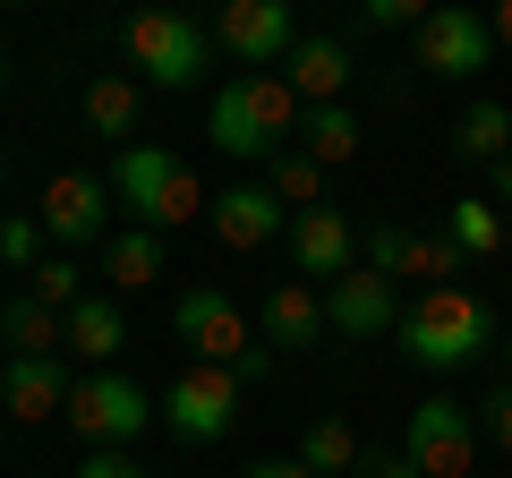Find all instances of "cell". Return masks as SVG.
Instances as JSON below:
<instances>
[{"mask_svg": "<svg viewBox=\"0 0 512 478\" xmlns=\"http://www.w3.org/2000/svg\"><path fill=\"white\" fill-rule=\"evenodd\" d=\"M393 342H402L410 368L453 376V368H470V359H487V342H504V333H495V308H487L478 291H461V282H436L419 308H402Z\"/></svg>", "mask_w": 512, "mask_h": 478, "instance_id": "obj_1", "label": "cell"}, {"mask_svg": "<svg viewBox=\"0 0 512 478\" xmlns=\"http://www.w3.org/2000/svg\"><path fill=\"white\" fill-rule=\"evenodd\" d=\"M299 94H291V77H274V69H248V77H231V86L205 103V137H214L222 154H239V163H274L282 146L299 137Z\"/></svg>", "mask_w": 512, "mask_h": 478, "instance_id": "obj_2", "label": "cell"}, {"mask_svg": "<svg viewBox=\"0 0 512 478\" xmlns=\"http://www.w3.org/2000/svg\"><path fill=\"white\" fill-rule=\"evenodd\" d=\"M111 197L146 222V231L205 222V205H214V197H205V180H197L171 146H120V163H111Z\"/></svg>", "mask_w": 512, "mask_h": 478, "instance_id": "obj_3", "label": "cell"}, {"mask_svg": "<svg viewBox=\"0 0 512 478\" xmlns=\"http://www.w3.org/2000/svg\"><path fill=\"white\" fill-rule=\"evenodd\" d=\"M128 60H137L163 94H180V86H197L205 60H214V26L188 18V9H137V18H128Z\"/></svg>", "mask_w": 512, "mask_h": 478, "instance_id": "obj_4", "label": "cell"}, {"mask_svg": "<svg viewBox=\"0 0 512 478\" xmlns=\"http://www.w3.org/2000/svg\"><path fill=\"white\" fill-rule=\"evenodd\" d=\"M60 419L77 427V444H137L154 419H163V402H154L137 376L94 368V376H77V385H69V410H60Z\"/></svg>", "mask_w": 512, "mask_h": 478, "instance_id": "obj_5", "label": "cell"}, {"mask_svg": "<svg viewBox=\"0 0 512 478\" xmlns=\"http://www.w3.org/2000/svg\"><path fill=\"white\" fill-rule=\"evenodd\" d=\"M239 393H248V385H239L231 368L197 359V368H180V376L163 385V427H171L180 444H222V436L239 427Z\"/></svg>", "mask_w": 512, "mask_h": 478, "instance_id": "obj_6", "label": "cell"}, {"mask_svg": "<svg viewBox=\"0 0 512 478\" xmlns=\"http://www.w3.org/2000/svg\"><path fill=\"white\" fill-rule=\"evenodd\" d=\"M410 52H419V69L427 77H478L495 60V18H478L470 0H436L419 26H410Z\"/></svg>", "mask_w": 512, "mask_h": 478, "instance_id": "obj_7", "label": "cell"}, {"mask_svg": "<svg viewBox=\"0 0 512 478\" xmlns=\"http://www.w3.org/2000/svg\"><path fill=\"white\" fill-rule=\"evenodd\" d=\"M402 453L419 461V478H470L478 461V410L453 402V393H427L402 427Z\"/></svg>", "mask_w": 512, "mask_h": 478, "instance_id": "obj_8", "label": "cell"}, {"mask_svg": "<svg viewBox=\"0 0 512 478\" xmlns=\"http://www.w3.org/2000/svg\"><path fill=\"white\" fill-rule=\"evenodd\" d=\"M359 265H376V274H393V282H402V274H419L427 291H436V282H453V274H461L470 257L453 248V231H410V222H367V257H359Z\"/></svg>", "mask_w": 512, "mask_h": 478, "instance_id": "obj_9", "label": "cell"}, {"mask_svg": "<svg viewBox=\"0 0 512 478\" xmlns=\"http://www.w3.org/2000/svg\"><path fill=\"white\" fill-rule=\"evenodd\" d=\"M171 333H180L197 359H214V368H239V350H256L265 333L248 325V308L222 291H180V308H171Z\"/></svg>", "mask_w": 512, "mask_h": 478, "instance_id": "obj_10", "label": "cell"}, {"mask_svg": "<svg viewBox=\"0 0 512 478\" xmlns=\"http://www.w3.org/2000/svg\"><path fill=\"white\" fill-rule=\"evenodd\" d=\"M35 222L52 231V248H94V239L111 231V180H94V171H60V180H43Z\"/></svg>", "mask_w": 512, "mask_h": 478, "instance_id": "obj_11", "label": "cell"}, {"mask_svg": "<svg viewBox=\"0 0 512 478\" xmlns=\"http://www.w3.org/2000/svg\"><path fill=\"white\" fill-rule=\"evenodd\" d=\"M325 325L342 333V342H384V333L402 325V291H393V274L350 265L342 282H325Z\"/></svg>", "mask_w": 512, "mask_h": 478, "instance_id": "obj_12", "label": "cell"}, {"mask_svg": "<svg viewBox=\"0 0 512 478\" xmlns=\"http://www.w3.org/2000/svg\"><path fill=\"white\" fill-rule=\"evenodd\" d=\"M214 43L239 60V69H274V60H291V0H222L214 18Z\"/></svg>", "mask_w": 512, "mask_h": 478, "instance_id": "obj_13", "label": "cell"}, {"mask_svg": "<svg viewBox=\"0 0 512 478\" xmlns=\"http://www.w3.org/2000/svg\"><path fill=\"white\" fill-rule=\"evenodd\" d=\"M205 231H214L222 248H239V257H248V248H274V239L291 231V205H282L265 180H231L214 205H205Z\"/></svg>", "mask_w": 512, "mask_h": 478, "instance_id": "obj_14", "label": "cell"}, {"mask_svg": "<svg viewBox=\"0 0 512 478\" xmlns=\"http://www.w3.org/2000/svg\"><path fill=\"white\" fill-rule=\"evenodd\" d=\"M291 265L308 282H342L359 265V231H350L342 205H299L291 214Z\"/></svg>", "mask_w": 512, "mask_h": 478, "instance_id": "obj_15", "label": "cell"}, {"mask_svg": "<svg viewBox=\"0 0 512 478\" xmlns=\"http://www.w3.org/2000/svg\"><path fill=\"white\" fill-rule=\"evenodd\" d=\"M0 410L18 427H43L69 410V368H60V350H43V359H9V385H0Z\"/></svg>", "mask_w": 512, "mask_h": 478, "instance_id": "obj_16", "label": "cell"}, {"mask_svg": "<svg viewBox=\"0 0 512 478\" xmlns=\"http://www.w3.org/2000/svg\"><path fill=\"white\" fill-rule=\"evenodd\" d=\"M256 333H265L274 350H316L333 333L325 325V291H308V282H274L265 308H256Z\"/></svg>", "mask_w": 512, "mask_h": 478, "instance_id": "obj_17", "label": "cell"}, {"mask_svg": "<svg viewBox=\"0 0 512 478\" xmlns=\"http://www.w3.org/2000/svg\"><path fill=\"white\" fill-rule=\"evenodd\" d=\"M282 69H291V94H299V103H342L350 77H359V60H350V43H333V35H299Z\"/></svg>", "mask_w": 512, "mask_h": 478, "instance_id": "obj_18", "label": "cell"}, {"mask_svg": "<svg viewBox=\"0 0 512 478\" xmlns=\"http://www.w3.org/2000/svg\"><path fill=\"white\" fill-rule=\"evenodd\" d=\"M0 342L18 350V359H43V350L69 342V308H52V299H35V291H9V308H0Z\"/></svg>", "mask_w": 512, "mask_h": 478, "instance_id": "obj_19", "label": "cell"}, {"mask_svg": "<svg viewBox=\"0 0 512 478\" xmlns=\"http://www.w3.org/2000/svg\"><path fill=\"white\" fill-rule=\"evenodd\" d=\"M137 120H146V86H137V77H94L86 86V137L137 146Z\"/></svg>", "mask_w": 512, "mask_h": 478, "instance_id": "obj_20", "label": "cell"}, {"mask_svg": "<svg viewBox=\"0 0 512 478\" xmlns=\"http://www.w3.org/2000/svg\"><path fill=\"white\" fill-rule=\"evenodd\" d=\"M69 350H77V359H94V368H103V359H120V350H128L120 299H103V291L77 299V308H69Z\"/></svg>", "mask_w": 512, "mask_h": 478, "instance_id": "obj_21", "label": "cell"}, {"mask_svg": "<svg viewBox=\"0 0 512 478\" xmlns=\"http://www.w3.org/2000/svg\"><path fill=\"white\" fill-rule=\"evenodd\" d=\"M291 146H308L325 171H333V163H359V111H350V103H308Z\"/></svg>", "mask_w": 512, "mask_h": 478, "instance_id": "obj_22", "label": "cell"}, {"mask_svg": "<svg viewBox=\"0 0 512 478\" xmlns=\"http://www.w3.org/2000/svg\"><path fill=\"white\" fill-rule=\"evenodd\" d=\"M103 274H111V291H154L163 282V231H120V239H103Z\"/></svg>", "mask_w": 512, "mask_h": 478, "instance_id": "obj_23", "label": "cell"}, {"mask_svg": "<svg viewBox=\"0 0 512 478\" xmlns=\"http://www.w3.org/2000/svg\"><path fill=\"white\" fill-rule=\"evenodd\" d=\"M359 427L350 419H308V436H299V461H308L316 478H359Z\"/></svg>", "mask_w": 512, "mask_h": 478, "instance_id": "obj_24", "label": "cell"}, {"mask_svg": "<svg viewBox=\"0 0 512 478\" xmlns=\"http://www.w3.org/2000/svg\"><path fill=\"white\" fill-rule=\"evenodd\" d=\"M444 231H453V248H461V257H495V248H504V205L470 188V197H453V205H444Z\"/></svg>", "mask_w": 512, "mask_h": 478, "instance_id": "obj_25", "label": "cell"}, {"mask_svg": "<svg viewBox=\"0 0 512 478\" xmlns=\"http://www.w3.org/2000/svg\"><path fill=\"white\" fill-rule=\"evenodd\" d=\"M453 154H461V163H504V154H512V111L504 103H470L453 120Z\"/></svg>", "mask_w": 512, "mask_h": 478, "instance_id": "obj_26", "label": "cell"}, {"mask_svg": "<svg viewBox=\"0 0 512 478\" xmlns=\"http://www.w3.org/2000/svg\"><path fill=\"white\" fill-rule=\"evenodd\" d=\"M265 188H274L291 214H299V205H325V163H316L308 146H282L274 163H265Z\"/></svg>", "mask_w": 512, "mask_h": 478, "instance_id": "obj_27", "label": "cell"}, {"mask_svg": "<svg viewBox=\"0 0 512 478\" xmlns=\"http://www.w3.org/2000/svg\"><path fill=\"white\" fill-rule=\"evenodd\" d=\"M43 239H52V231H43L35 214H0V265H9V274H35Z\"/></svg>", "mask_w": 512, "mask_h": 478, "instance_id": "obj_28", "label": "cell"}, {"mask_svg": "<svg viewBox=\"0 0 512 478\" xmlns=\"http://www.w3.org/2000/svg\"><path fill=\"white\" fill-rule=\"evenodd\" d=\"M26 291H35V299H52V308H77V299H86V265H77V257H43Z\"/></svg>", "mask_w": 512, "mask_h": 478, "instance_id": "obj_29", "label": "cell"}, {"mask_svg": "<svg viewBox=\"0 0 512 478\" xmlns=\"http://www.w3.org/2000/svg\"><path fill=\"white\" fill-rule=\"evenodd\" d=\"M77 478H154L146 461H128L120 444H86V461H77Z\"/></svg>", "mask_w": 512, "mask_h": 478, "instance_id": "obj_30", "label": "cell"}, {"mask_svg": "<svg viewBox=\"0 0 512 478\" xmlns=\"http://www.w3.org/2000/svg\"><path fill=\"white\" fill-rule=\"evenodd\" d=\"M478 436H495V453H512V385H495L478 402Z\"/></svg>", "mask_w": 512, "mask_h": 478, "instance_id": "obj_31", "label": "cell"}, {"mask_svg": "<svg viewBox=\"0 0 512 478\" xmlns=\"http://www.w3.org/2000/svg\"><path fill=\"white\" fill-rule=\"evenodd\" d=\"M359 18H367V26H419L427 0H359Z\"/></svg>", "mask_w": 512, "mask_h": 478, "instance_id": "obj_32", "label": "cell"}, {"mask_svg": "<svg viewBox=\"0 0 512 478\" xmlns=\"http://www.w3.org/2000/svg\"><path fill=\"white\" fill-rule=\"evenodd\" d=\"M359 478H419V461H410V453H376V444H367V453H359Z\"/></svg>", "mask_w": 512, "mask_h": 478, "instance_id": "obj_33", "label": "cell"}, {"mask_svg": "<svg viewBox=\"0 0 512 478\" xmlns=\"http://www.w3.org/2000/svg\"><path fill=\"white\" fill-rule=\"evenodd\" d=\"M239 478H316V470H308V461H299V453H274V461H248V470H239Z\"/></svg>", "mask_w": 512, "mask_h": 478, "instance_id": "obj_34", "label": "cell"}, {"mask_svg": "<svg viewBox=\"0 0 512 478\" xmlns=\"http://www.w3.org/2000/svg\"><path fill=\"white\" fill-rule=\"evenodd\" d=\"M239 385H265V376H274V342H256V350H239Z\"/></svg>", "mask_w": 512, "mask_h": 478, "instance_id": "obj_35", "label": "cell"}, {"mask_svg": "<svg viewBox=\"0 0 512 478\" xmlns=\"http://www.w3.org/2000/svg\"><path fill=\"white\" fill-rule=\"evenodd\" d=\"M487 171H495V188H487V197H495V205H512V154H504V163H487Z\"/></svg>", "mask_w": 512, "mask_h": 478, "instance_id": "obj_36", "label": "cell"}, {"mask_svg": "<svg viewBox=\"0 0 512 478\" xmlns=\"http://www.w3.org/2000/svg\"><path fill=\"white\" fill-rule=\"evenodd\" d=\"M495 43L512 52V0H495Z\"/></svg>", "mask_w": 512, "mask_h": 478, "instance_id": "obj_37", "label": "cell"}, {"mask_svg": "<svg viewBox=\"0 0 512 478\" xmlns=\"http://www.w3.org/2000/svg\"><path fill=\"white\" fill-rule=\"evenodd\" d=\"M9 359H18V350H9V342H0V385H9Z\"/></svg>", "mask_w": 512, "mask_h": 478, "instance_id": "obj_38", "label": "cell"}, {"mask_svg": "<svg viewBox=\"0 0 512 478\" xmlns=\"http://www.w3.org/2000/svg\"><path fill=\"white\" fill-rule=\"evenodd\" d=\"M9 77H18V69H9V52H0V86H9Z\"/></svg>", "mask_w": 512, "mask_h": 478, "instance_id": "obj_39", "label": "cell"}, {"mask_svg": "<svg viewBox=\"0 0 512 478\" xmlns=\"http://www.w3.org/2000/svg\"><path fill=\"white\" fill-rule=\"evenodd\" d=\"M495 350H504V359H512V333H504V342H495Z\"/></svg>", "mask_w": 512, "mask_h": 478, "instance_id": "obj_40", "label": "cell"}, {"mask_svg": "<svg viewBox=\"0 0 512 478\" xmlns=\"http://www.w3.org/2000/svg\"><path fill=\"white\" fill-rule=\"evenodd\" d=\"M504 248H512V214H504Z\"/></svg>", "mask_w": 512, "mask_h": 478, "instance_id": "obj_41", "label": "cell"}, {"mask_svg": "<svg viewBox=\"0 0 512 478\" xmlns=\"http://www.w3.org/2000/svg\"><path fill=\"white\" fill-rule=\"evenodd\" d=\"M18 9H26V0H18Z\"/></svg>", "mask_w": 512, "mask_h": 478, "instance_id": "obj_42", "label": "cell"}]
</instances>
